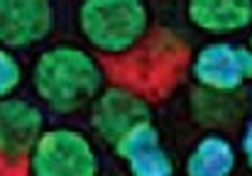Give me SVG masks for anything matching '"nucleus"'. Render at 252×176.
<instances>
[{"label":"nucleus","mask_w":252,"mask_h":176,"mask_svg":"<svg viewBox=\"0 0 252 176\" xmlns=\"http://www.w3.org/2000/svg\"><path fill=\"white\" fill-rule=\"evenodd\" d=\"M25 81V71L15 52L5 44H0V98L15 95L17 88Z\"/></svg>","instance_id":"9b49d317"},{"label":"nucleus","mask_w":252,"mask_h":176,"mask_svg":"<svg viewBox=\"0 0 252 176\" xmlns=\"http://www.w3.org/2000/svg\"><path fill=\"white\" fill-rule=\"evenodd\" d=\"M113 152L127 164V172L132 176H171L176 172L174 159L167 152L152 117L130 127L113 145Z\"/></svg>","instance_id":"6e6552de"},{"label":"nucleus","mask_w":252,"mask_h":176,"mask_svg":"<svg viewBox=\"0 0 252 176\" xmlns=\"http://www.w3.org/2000/svg\"><path fill=\"white\" fill-rule=\"evenodd\" d=\"M235 169H238V149L220 132L203 135L191 147L184 162V172L189 176H230Z\"/></svg>","instance_id":"9d476101"},{"label":"nucleus","mask_w":252,"mask_h":176,"mask_svg":"<svg viewBox=\"0 0 252 176\" xmlns=\"http://www.w3.org/2000/svg\"><path fill=\"white\" fill-rule=\"evenodd\" d=\"M152 27L147 0H81L76 29L86 44L108 57H120L140 47Z\"/></svg>","instance_id":"f03ea898"},{"label":"nucleus","mask_w":252,"mask_h":176,"mask_svg":"<svg viewBox=\"0 0 252 176\" xmlns=\"http://www.w3.org/2000/svg\"><path fill=\"white\" fill-rule=\"evenodd\" d=\"M57 25L54 0H0V44L30 49L52 37Z\"/></svg>","instance_id":"423d86ee"},{"label":"nucleus","mask_w":252,"mask_h":176,"mask_svg":"<svg viewBox=\"0 0 252 176\" xmlns=\"http://www.w3.org/2000/svg\"><path fill=\"white\" fill-rule=\"evenodd\" d=\"M32 90L57 115H74L88 108L105 88L103 64L79 44H54L32 64Z\"/></svg>","instance_id":"f257e3e1"},{"label":"nucleus","mask_w":252,"mask_h":176,"mask_svg":"<svg viewBox=\"0 0 252 176\" xmlns=\"http://www.w3.org/2000/svg\"><path fill=\"white\" fill-rule=\"evenodd\" d=\"M250 47H252V32H250Z\"/></svg>","instance_id":"ddd939ff"},{"label":"nucleus","mask_w":252,"mask_h":176,"mask_svg":"<svg viewBox=\"0 0 252 176\" xmlns=\"http://www.w3.org/2000/svg\"><path fill=\"white\" fill-rule=\"evenodd\" d=\"M150 117V103L130 88L105 86L88 105V125L93 135L108 147H113L130 127Z\"/></svg>","instance_id":"39448f33"},{"label":"nucleus","mask_w":252,"mask_h":176,"mask_svg":"<svg viewBox=\"0 0 252 176\" xmlns=\"http://www.w3.org/2000/svg\"><path fill=\"white\" fill-rule=\"evenodd\" d=\"M240 152H243V159H245L248 169L252 172V120L245 125V130H243V137H240Z\"/></svg>","instance_id":"f8f14e48"},{"label":"nucleus","mask_w":252,"mask_h":176,"mask_svg":"<svg viewBox=\"0 0 252 176\" xmlns=\"http://www.w3.org/2000/svg\"><path fill=\"white\" fill-rule=\"evenodd\" d=\"M186 20L211 37H233L252 29V0H186Z\"/></svg>","instance_id":"1a4fd4ad"},{"label":"nucleus","mask_w":252,"mask_h":176,"mask_svg":"<svg viewBox=\"0 0 252 176\" xmlns=\"http://www.w3.org/2000/svg\"><path fill=\"white\" fill-rule=\"evenodd\" d=\"M34 176H95L100 159L88 135L74 127H44L27 157Z\"/></svg>","instance_id":"7ed1b4c3"},{"label":"nucleus","mask_w":252,"mask_h":176,"mask_svg":"<svg viewBox=\"0 0 252 176\" xmlns=\"http://www.w3.org/2000/svg\"><path fill=\"white\" fill-rule=\"evenodd\" d=\"M189 71L198 88L233 95L252 81V47L228 39L208 42L198 47Z\"/></svg>","instance_id":"20e7f679"},{"label":"nucleus","mask_w":252,"mask_h":176,"mask_svg":"<svg viewBox=\"0 0 252 176\" xmlns=\"http://www.w3.org/2000/svg\"><path fill=\"white\" fill-rule=\"evenodd\" d=\"M44 132V113L37 103L7 95L0 98V159L27 162L32 147Z\"/></svg>","instance_id":"0eeeda50"}]
</instances>
